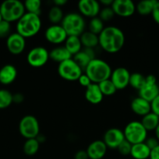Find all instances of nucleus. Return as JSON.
Masks as SVG:
<instances>
[{
	"label": "nucleus",
	"mask_w": 159,
	"mask_h": 159,
	"mask_svg": "<svg viewBox=\"0 0 159 159\" xmlns=\"http://www.w3.org/2000/svg\"><path fill=\"white\" fill-rule=\"evenodd\" d=\"M98 41L100 47L104 51L115 54L124 46L125 35L123 31L116 26H107L98 35Z\"/></svg>",
	"instance_id": "1"
},
{
	"label": "nucleus",
	"mask_w": 159,
	"mask_h": 159,
	"mask_svg": "<svg viewBox=\"0 0 159 159\" xmlns=\"http://www.w3.org/2000/svg\"><path fill=\"white\" fill-rule=\"evenodd\" d=\"M84 71L92 83L95 84H99L103 81L110 79L112 72L110 65L105 61L98 58L90 61Z\"/></svg>",
	"instance_id": "2"
},
{
	"label": "nucleus",
	"mask_w": 159,
	"mask_h": 159,
	"mask_svg": "<svg viewBox=\"0 0 159 159\" xmlns=\"http://www.w3.org/2000/svg\"><path fill=\"white\" fill-rule=\"evenodd\" d=\"M41 27L40 16L25 12L24 15L17 21V33L24 38L32 37L38 34Z\"/></svg>",
	"instance_id": "3"
},
{
	"label": "nucleus",
	"mask_w": 159,
	"mask_h": 159,
	"mask_svg": "<svg viewBox=\"0 0 159 159\" xmlns=\"http://www.w3.org/2000/svg\"><path fill=\"white\" fill-rule=\"evenodd\" d=\"M61 26L65 30L68 37H80L85 31L86 23L84 16L81 14L77 12H70L64 16L63 20L61 22Z\"/></svg>",
	"instance_id": "4"
},
{
	"label": "nucleus",
	"mask_w": 159,
	"mask_h": 159,
	"mask_svg": "<svg viewBox=\"0 0 159 159\" xmlns=\"http://www.w3.org/2000/svg\"><path fill=\"white\" fill-rule=\"evenodd\" d=\"M2 20L9 23L18 21L26 12L24 4L19 0H6L0 6Z\"/></svg>",
	"instance_id": "5"
},
{
	"label": "nucleus",
	"mask_w": 159,
	"mask_h": 159,
	"mask_svg": "<svg viewBox=\"0 0 159 159\" xmlns=\"http://www.w3.org/2000/svg\"><path fill=\"white\" fill-rule=\"evenodd\" d=\"M125 140L132 145L143 143L147 138V131L140 121L129 122L123 130Z\"/></svg>",
	"instance_id": "6"
},
{
	"label": "nucleus",
	"mask_w": 159,
	"mask_h": 159,
	"mask_svg": "<svg viewBox=\"0 0 159 159\" xmlns=\"http://www.w3.org/2000/svg\"><path fill=\"white\" fill-rule=\"evenodd\" d=\"M58 73L65 80L76 81L83 74V70L73 58H70L59 64Z\"/></svg>",
	"instance_id": "7"
},
{
	"label": "nucleus",
	"mask_w": 159,
	"mask_h": 159,
	"mask_svg": "<svg viewBox=\"0 0 159 159\" xmlns=\"http://www.w3.org/2000/svg\"><path fill=\"white\" fill-rule=\"evenodd\" d=\"M19 130L20 134L26 140L36 138L40 131L38 120L32 115L23 116L19 124Z\"/></svg>",
	"instance_id": "8"
},
{
	"label": "nucleus",
	"mask_w": 159,
	"mask_h": 159,
	"mask_svg": "<svg viewBox=\"0 0 159 159\" xmlns=\"http://www.w3.org/2000/svg\"><path fill=\"white\" fill-rule=\"evenodd\" d=\"M49 59V52L43 47H35L28 52L26 56L27 63L34 68L44 66Z\"/></svg>",
	"instance_id": "9"
},
{
	"label": "nucleus",
	"mask_w": 159,
	"mask_h": 159,
	"mask_svg": "<svg viewBox=\"0 0 159 159\" xmlns=\"http://www.w3.org/2000/svg\"><path fill=\"white\" fill-rule=\"evenodd\" d=\"M130 75L127 68L119 67L112 71L110 80L113 82L117 90L124 89L129 85Z\"/></svg>",
	"instance_id": "10"
},
{
	"label": "nucleus",
	"mask_w": 159,
	"mask_h": 159,
	"mask_svg": "<svg viewBox=\"0 0 159 159\" xmlns=\"http://www.w3.org/2000/svg\"><path fill=\"white\" fill-rule=\"evenodd\" d=\"M124 140L123 130L118 128H110L106 130L102 141L108 148L116 149Z\"/></svg>",
	"instance_id": "11"
},
{
	"label": "nucleus",
	"mask_w": 159,
	"mask_h": 159,
	"mask_svg": "<svg viewBox=\"0 0 159 159\" xmlns=\"http://www.w3.org/2000/svg\"><path fill=\"white\" fill-rule=\"evenodd\" d=\"M115 15L121 17L131 16L136 11V6L131 0H115L112 5Z\"/></svg>",
	"instance_id": "12"
},
{
	"label": "nucleus",
	"mask_w": 159,
	"mask_h": 159,
	"mask_svg": "<svg viewBox=\"0 0 159 159\" xmlns=\"http://www.w3.org/2000/svg\"><path fill=\"white\" fill-rule=\"evenodd\" d=\"M67 34L61 25H51L46 29L45 37L49 43L53 44H59L65 43Z\"/></svg>",
	"instance_id": "13"
},
{
	"label": "nucleus",
	"mask_w": 159,
	"mask_h": 159,
	"mask_svg": "<svg viewBox=\"0 0 159 159\" xmlns=\"http://www.w3.org/2000/svg\"><path fill=\"white\" fill-rule=\"evenodd\" d=\"M78 9L81 15L92 19L98 16L101 5L96 0H81L78 2Z\"/></svg>",
	"instance_id": "14"
},
{
	"label": "nucleus",
	"mask_w": 159,
	"mask_h": 159,
	"mask_svg": "<svg viewBox=\"0 0 159 159\" xmlns=\"http://www.w3.org/2000/svg\"><path fill=\"white\" fill-rule=\"evenodd\" d=\"M6 47L11 54H20L24 51L26 47V40L18 33H13L7 37Z\"/></svg>",
	"instance_id": "15"
},
{
	"label": "nucleus",
	"mask_w": 159,
	"mask_h": 159,
	"mask_svg": "<svg viewBox=\"0 0 159 159\" xmlns=\"http://www.w3.org/2000/svg\"><path fill=\"white\" fill-rule=\"evenodd\" d=\"M107 146L101 140L93 141L87 147V152L89 159H101L104 157L107 152Z\"/></svg>",
	"instance_id": "16"
},
{
	"label": "nucleus",
	"mask_w": 159,
	"mask_h": 159,
	"mask_svg": "<svg viewBox=\"0 0 159 159\" xmlns=\"http://www.w3.org/2000/svg\"><path fill=\"white\" fill-rule=\"evenodd\" d=\"M139 96L151 102L159 95V86L156 83L145 82L144 85L139 90Z\"/></svg>",
	"instance_id": "17"
},
{
	"label": "nucleus",
	"mask_w": 159,
	"mask_h": 159,
	"mask_svg": "<svg viewBox=\"0 0 159 159\" xmlns=\"http://www.w3.org/2000/svg\"><path fill=\"white\" fill-rule=\"evenodd\" d=\"M131 110L135 114L143 116L151 112V102L138 96L131 102Z\"/></svg>",
	"instance_id": "18"
},
{
	"label": "nucleus",
	"mask_w": 159,
	"mask_h": 159,
	"mask_svg": "<svg viewBox=\"0 0 159 159\" xmlns=\"http://www.w3.org/2000/svg\"><path fill=\"white\" fill-rule=\"evenodd\" d=\"M17 70L12 65H6L0 69V83L9 85L17 79Z\"/></svg>",
	"instance_id": "19"
},
{
	"label": "nucleus",
	"mask_w": 159,
	"mask_h": 159,
	"mask_svg": "<svg viewBox=\"0 0 159 159\" xmlns=\"http://www.w3.org/2000/svg\"><path fill=\"white\" fill-rule=\"evenodd\" d=\"M103 96L98 84L91 83L88 87L86 88L85 98L91 104H98L102 101Z\"/></svg>",
	"instance_id": "20"
},
{
	"label": "nucleus",
	"mask_w": 159,
	"mask_h": 159,
	"mask_svg": "<svg viewBox=\"0 0 159 159\" xmlns=\"http://www.w3.org/2000/svg\"><path fill=\"white\" fill-rule=\"evenodd\" d=\"M151 150L143 143L133 144L131 148L130 155L134 159H147L150 158Z\"/></svg>",
	"instance_id": "21"
},
{
	"label": "nucleus",
	"mask_w": 159,
	"mask_h": 159,
	"mask_svg": "<svg viewBox=\"0 0 159 159\" xmlns=\"http://www.w3.org/2000/svg\"><path fill=\"white\" fill-rule=\"evenodd\" d=\"M49 58L59 64L72 58V55L64 46L57 47L49 52Z\"/></svg>",
	"instance_id": "22"
},
{
	"label": "nucleus",
	"mask_w": 159,
	"mask_h": 159,
	"mask_svg": "<svg viewBox=\"0 0 159 159\" xmlns=\"http://www.w3.org/2000/svg\"><path fill=\"white\" fill-rule=\"evenodd\" d=\"M67 51L71 54L72 56L75 55L82 50V43H81L80 37L76 36H69L67 37L64 45Z\"/></svg>",
	"instance_id": "23"
},
{
	"label": "nucleus",
	"mask_w": 159,
	"mask_h": 159,
	"mask_svg": "<svg viewBox=\"0 0 159 159\" xmlns=\"http://www.w3.org/2000/svg\"><path fill=\"white\" fill-rule=\"evenodd\" d=\"M80 39L84 48H94L99 44L98 36L90 31H84L80 36Z\"/></svg>",
	"instance_id": "24"
},
{
	"label": "nucleus",
	"mask_w": 159,
	"mask_h": 159,
	"mask_svg": "<svg viewBox=\"0 0 159 159\" xmlns=\"http://www.w3.org/2000/svg\"><path fill=\"white\" fill-rule=\"evenodd\" d=\"M140 122L147 132L155 130L159 124V116L153 112H151L143 116Z\"/></svg>",
	"instance_id": "25"
},
{
	"label": "nucleus",
	"mask_w": 159,
	"mask_h": 159,
	"mask_svg": "<svg viewBox=\"0 0 159 159\" xmlns=\"http://www.w3.org/2000/svg\"><path fill=\"white\" fill-rule=\"evenodd\" d=\"M156 0H143L137 3L136 10L140 15L147 16L152 13L153 9L156 3Z\"/></svg>",
	"instance_id": "26"
},
{
	"label": "nucleus",
	"mask_w": 159,
	"mask_h": 159,
	"mask_svg": "<svg viewBox=\"0 0 159 159\" xmlns=\"http://www.w3.org/2000/svg\"><path fill=\"white\" fill-rule=\"evenodd\" d=\"M39 147H40V144L37 140L36 138H31V139H27L25 141L23 150L25 155H28V156H33L37 153Z\"/></svg>",
	"instance_id": "27"
},
{
	"label": "nucleus",
	"mask_w": 159,
	"mask_h": 159,
	"mask_svg": "<svg viewBox=\"0 0 159 159\" xmlns=\"http://www.w3.org/2000/svg\"><path fill=\"white\" fill-rule=\"evenodd\" d=\"M48 20L53 25H59L63 20V12L61 7L52 6L48 12Z\"/></svg>",
	"instance_id": "28"
},
{
	"label": "nucleus",
	"mask_w": 159,
	"mask_h": 159,
	"mask_svg": "<svg viewBox=\"0 0 159 159\" xmlns=\"http://www.w3.org/2000/svg\"><path fill=\"white\" fill-rule=\"evenodd\" d=\"M73 59L74 60V61L82 68V70L86 69L87 66L88 65V64L90 63V61L92 60L91 57L88 55V54L86 53V51L84 49L81 50L79 53H77L76 54L73 55Z\"/></svg>",
	"instance_id": "29"
},
{
	"label": "nucleus",
	"mask_w": 159,
	"mask_h": 159,
	"mask_svg": "<svg viewBox=\"0 0 159 159\" xmlns=\"http://www.w3.org/2000/svg\"><path fill=\"white\" fill-rule=\"evenodd\" d=\"M145 82H146V77L140 73L134 72L130 75L129 85L132 88L139 91L144 85Z\"/></svg>",
	"instance_id": "30"
},
{
	"label": "nucleus",
	"mask_w": 159,
	"mask_h": 159,
	"mask_svg": "<svg viewBox=\"0 0 159 159\" xmlns=\"http://www.w3.org/2000/svg\"><path fill=\"white\" fill-rule=\"evenodd\" d=\"M88 29V31L98 36L104 29V22L98 16L94 17V18L90 19V22H89Z\"/></svg>",
	"instance_id": "31"
},
{
	"label": "nucleus",
	"mask_w": 159,
	"mask_h": 159,
	"mask_svg": "<svg viewBox=\"0 0 159 159\" xmlns=\"http://www.w3.org/2000/svg\"><path fill=\"white\" fill-rule=\"evenodd\" d=\"M23 4L26 12L40 16L41 10V2L40 0H26Z\"/></svg>",
	"instance_id": "32"
},
{
	"label": "nucleus",
	"mask_w": 159,
	"mask_h": 159,
	"mask_svg": "<svg viewBox=\"0 0 159 159\" xmlns=\"http://www.w3.org/2000/svg\"><path fill=\"white\" fill-rule=\"evenodd\" d=\"M98 86H99L103 96H112V95L115 94V92L117 91V89L115 88V85H114L113 82L110 80V79L100 82V83L98 84Z\"/></svg>",
	"instance_id": "33"
},
{
	"label": "nucleus",
	"mask_w": 159,
	"mask_h": 159,
	"mask_svg": "<svg viewBox=\"0 0 159 159\" xmlns=\"http://www.w3.org/2000/svg\"><path fill=\"white\" fill-rule=\"evenodd\" d=\"M12 103V94L6 89H0V110L9 107Z\"/></svg>",
	"instance_id": "34"
},
{
	"label": "nucleus",
	"mask_w": 159,
	"mask_h": 159,
	"mask_svg": "<svg viewBox=\"0 0 159 159\" xmlns=\"http://www.w3.org/2000/svg\"><path fill=\"white\" fill-rule=\"evenodd\" d=\"M115 16L113 10H112V7H104L102 9H101L99 12L98 17L102 20L103 22H108L110 21Z\"/></svg>",
	"instance_id": "35"
},
{
	"label": "nucleus",
	"mask_w": 159,
	"mask_h": 159,
	"mask_svg": "<svg viewBox=\"0 0 159 159\" xmlns=\"http://www.w3.org/2000/svg\"><path fill=\"white\" fill-rule=\"evenodd\" d=\"M11 26L10 23L5 20H2L0 22V38H4V37H8L10 34Z\"/></svg>",
	"instance_id": "36"
},
{
	"label": "nucleus",
	"mask_w": 159,
	"mask_h": 159,
	"mask_svg": "<svg viewBox=\"0 0 159 159\" xmlns=\"http://www.w3.org/2000/svg\"><path fill=\"white\" fill-rule=\"evenodd\" d=\"M131 148H132V144L128 142L127 141L124 140L123 142L121 143L119 146L118 147V151L122 155H124V156H126V155H130L131 152Z\"/></svg>",
	"instance_id": "37"
},
{
	"label": "nucleus",
	"mask_w": 159,
	"mask_h": 159,
	"mask_svg": "<svg viewBox=\"0 0 159 159\" xmlns=\"http://www.w3.org/2000/svg\"><path fill=\"white\" fill-rule=\"evenodd\" d=\"M144 143L147 144V146L151 150L155 148L157 146L159 145V141H157V139L155 138V137L147 138L146 139V141H144Z\"/></svg>",
	"instance_id": "38"
},
{
	"label": "nucleus",
	"mask_w": 159,
	"mask_h": 159,
	"mask_svg": "<svg viewBox=\"0 0 159 159\" xmlns=\"http://www.w3.org/2000/svg\"><path fill=\"white\" fill-rule=\"evenodd\" d=\"M77 81L79 82V83L82 86L85 87V88L88 87L89 85L92 83L91 80L90 79V78H89L86 74L81 75L80 77L79 78V79H78Z\"/></svg>",
	"instance_id": "39"
},
{
	"label": "nucleus",
	"mask_w": 159,
	"mask_h": 159,
	"mask_svg": "<svg viewBox=\"0 0 159 159\" xmlns=\"http://www.w3.org/2000/svg\"><path fill=\"white\" fill-rule=\"evenodd\" d=\"M151 112L159 116V95L151 102Z\"/></svg>",
	"instance_id": "40"
},
{
	"label": "nucleus",
	"mask_w": 159,
	"mask_h": 159,
	"mask_svg": "<svg viewBox=\"0 0 159 159\" xmlns=\"http://www.w3.org/2000/svg\"><path fill=\"white\" fill-rule=\"evenodd\" d=\"M151 15H152V17L153 19H154V21H155L157 24H159V2L158 1L156 2Z\"/></svg>",
	"instance_id": "41"
},
{
	"label": "nucleus",
	"mask_w": 159,
	"mask_h": 159,
	"mask_svg": "<svg viewBox=\"0 0 159 159\" xmlns=\"http://www.w3.org/2000/svg\"><path fill=\"white\" fill-rule=\"evenodd\" d=\"M74 159H89V157L86 151L80 150L75 154Z\"/></svg>",
	"instance_id": "42"
},
{
	"label": "nucleus",
	"mask_w": 159,
	"mask_h": 159,
	"mask_svg": "<svg viewBox=\"0 0 159 159\" xmlns=\"http://www.w3.org/2000/svg\"><path fill=\"white\" fill-rule=\"evenodd\" d=\"M24 100V96L21 93H16L12 95V102L16 103H21Z\"/></svg>",
	"instance_id": "43"
},
{
	"label": "nucleus",
	"mask_w": 159,
	"mask_h": 159,
	"mask_svg": "<svg viewBox=\"0 0 159 159\" xmlns=\"http://www.w3.org/2000/svg\"><path fill=\"white\" fill-rule=\"evenodd\" d=\"M150 159H159V145L152 149L150 155Z\"/></svg>",
	"instance_id": "44"
},
{
	"label": "nucleus",
	"mask_w": 159,
	"mask_h": 159,
	"mask_svg": "<svg viewBox=\"0 0 159 159\" xmlns=\"http://www.w3.org/2000/svg\"><path fill=\"white\" fill-rule=\"evenodd\" d=\"M112 2H113L112 0H101L99 2L100 5H103V6H104V7H110V6H112Z\"/></svg>",
	"instance_id": "45"
},
{
	"label": "nucleus",
	"mask_w": 159,
	"mask_h": 159,
	"mask_svg": "<svg viewBox=\"0 0 159 159\" xmlns=\"http://www.w3.org/2000/svg\"><path fill=\"white\" fill-rule=\"evenodd\" d=\"M53 3L55 6H58V7H61V6H64L65 4H66L67 1L66 0H54L53 1Z\"/></svg>",
	"instance_id": "46"
},
{
	"label": "nucleus",
	"mask_w": 159,
	"mask_h": 159,
	"mask_svg": "<svg viewBox=\"0 0 159 159\" xmlns=\"http://www.w3.org/2000/svg\"><path fill=\"white\" fill-rule=\"evenodd\" d=\"M36 139L37 140V141L39 142V144H41V143H43L45 141V137L44 136V135L38 134V136L36 138Z\"/></svg>",
	"instance_id": "47"
},
{
	"label": "nucleus",
	"mask_w": 159,
	"mask_h": 159,
	"mask_svg": "<svg viewBox=\"0 0 159 159\" xmlns=\"http://www.w3.org/2000/svg\"><path fill=\"white\" fill-rule=\"evenodd\" d=\"M154 132H155V138H157V141H159V124H158V126H157V128L155 129Z\"/></svg>",
	"instance_id": "48"
},
{
	"label": "nucleus",
	"mask_w": 159,
	"mask_h": 159,
	"mask_svg": "<svg viewBox=\"0 0 159 159\" xmlns=\"http://www.w3.org/2000/svg\"><path fill=\"white\" fill-rule=\"evenodd\" d=\"M2 20H2V15H1V12H0V22L2 21Z\"/></svg>",
	"instance_id": "49"
},
{
	"label": "nucleus",
	"mask_w": 159,
	"mask_h": 159,
	"mask_svg": "<svg viewBox=\"0 0 159 159\" xmlns=\"http://www.w3.org/2000/svg\"><path fill=\"white\" fill-rule=\"evenodd\" d=\"M158 73H159V68H158Z\"/></svg>",
	"instance_id": "50"
}]
</instances>
